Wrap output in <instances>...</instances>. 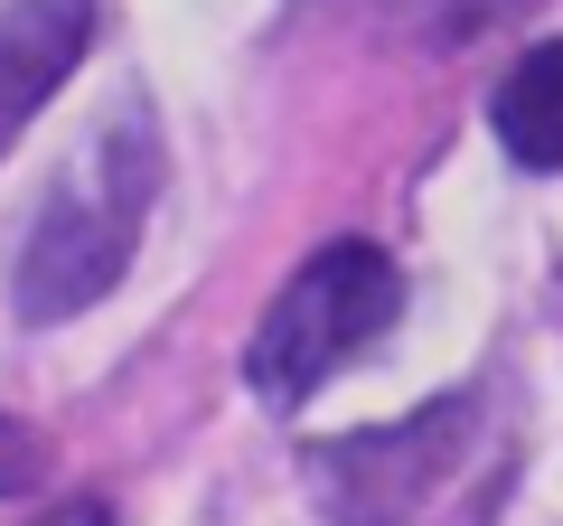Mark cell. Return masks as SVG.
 <instances>
[{
  "label": "cell",
  "mask_w": 563,
  "mask_h": 526,
  "mask_svg": "<svg viewBox=\"0 0 563 526\" xmlns=\"http://www.w3.org/2000/svg\"><path fill=\"white\" fill-rule=\"evenodd\" d=\"M470 432H479V395L451 385L404 424H376V432H347V442L310 451V489H320V507L339 526H413L422 498L461 470Z\"/></svg>",
  "instance_id": "cell-3"
},
{
  "label": "cell",
  "mask_w": 563,
  "mask_h": 526,
  "mask_svg": "<svg viewBox=\"0 0 563 526\" xmlns=\"http://www.w3.org/2000/svg\"><path fill=\"white\" fill-rule=\"evenodd\" d=\"M395 310H404V273H395L385 244H366V235L320 244V254L273 292V310L254 320V339H244V385H254L273 414L310 405L357 348H376L385 329H395Z\"/></svg>",
  "instance_id": "cell-2"
},
{
  "label": "cell",
  "mask_w": 563,
  "mask_h": 526,
  "mask_svg": "<svg viewBox=\"0 0 563 526\" xmlns=\"http://www.w3.org/2000/svg\"><path fill=\"white\" fill-rule=\"evenodd\" d=\"M488 122H498L507 161H526V169H563V39L526 47V57L507 66V85L488 95Z\"/></svg>",
  "instance_id": "cell-5"
},
{
  "label": "cell",
  "mask_w": 563,
  "mask_h": 526,
  "mask_svg": "<svg viewBox=\"0 0 563 526\" xmlns=\"http://www.w3.org/2000/svg\"><path fill=\"white\" fill-rule=\"evenodd\" d=\"M38 526H113V507H103V498H66V507H47Z\"/></svg>",
  "instance_id": "cell-7"
},
{
  "label": "cell",
  "mask_w": 563,
  "mask_h": 526,
  "mask_svg": "<svg viewBox=\"0 0 563 526\" xmlns=\"http://www.w3.org/2000/svg\"><path fill=\"white\" fill-rule=\"evenodd\" d=\"M85 47H95V0H10L0 10V151L85 66Z\"/></svg>",
  "instance_id": "cell-4"
},
{
  "label": "cell",
  "mask_w": 563,
  "mask_h": 526,
  "mask_svg": "<svg viewBox=\"0 0 563 526\" xmlns=\"http://www.w3.org/2000/svg\"><path fill=\"white\" fill-rule=\"evenodd\" d=\"M38 470H47V432L20 424V414H0V498L38 489Z\"/></svg>",
  "instance_id": "cell-6"
},
{
  "label": "cell",
  "mask_w": 563,
  "mask_h": 526,
  "mask_svg": "<svg viewBox=\"0 0 563 526\" xmlns=\"http://www.w3.org/2000/svg\"><path fill=\"white\" fill-rule=\"evenodd\" d=\"M151 179H161V151H151V122L122 113L113 142H95L66 188L38 207L20 244V273H10V310L29 329H57L76 310H95L103 292L132 273V235H141V207H151Z\"/></svg>",
  "instance_id": "cell-1"
}]
</instances>
